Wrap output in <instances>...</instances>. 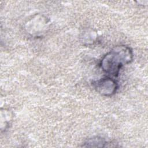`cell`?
<instances>
[{
  "mask_svg": "<svg viewBox=\"0 0 148 148\" xmlns=\"http://www.w3.org/2000/svg\"><path fill=\"white\" fill-rule=\"evenodd\" d=\"M134 59L131 48L126 45H117L106 53L99 62V66L109 76L117 77L121 69Z\"/></svg>",
  "mask_w": 148,
  "mask_h": 148,
  "instance_id": "1",
  "label": "cell"
},
{
  "mask_svg": "<svg viewBox=\"0 0 148 148\" xmlns=\"http://www.w3.org/2000/svg\"><path fill=\"white\" fill-rule=\"evenodd\" d=\"M92 85L97 92L105 97L113 95L116 93L119 88L117 81L109 76L93 81Z\"/></svg>",
  "mask_w": 148,
  "mask_h": 148,
  "instance_id": "2",
  "label": "cell"
},
{
  "mask_svg": "<svg viewBox=\"0 0 148 148\" xmlns=\"http://www.w3.org/2000/svg\"><path fill=\"white\" fill-rule=\"evenodd\" d=\"M109 142L103 137L95 136L86 139L82 147H108Z\"/></svg>",
  "mask_w": 148,
  "mask_h": 148,
  "instance_id": "3",
  "label": "cell"
}]
</instances>
